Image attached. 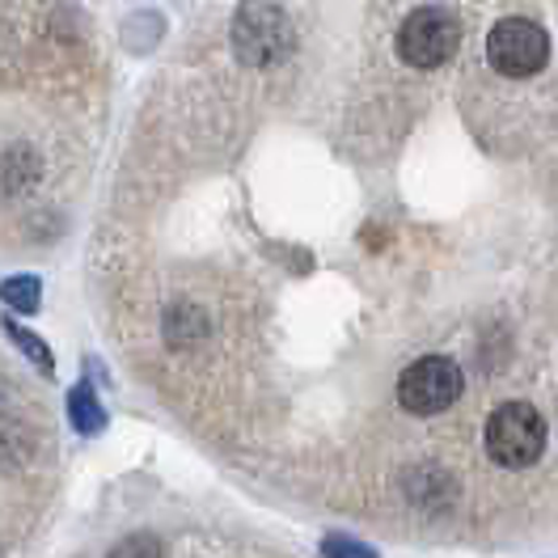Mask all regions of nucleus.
<instances>
[{"mask_svg": "<svg viewBox=\"0 0 558 558\" xmlns=\"http://www.w3.org/2000/svg\"><path fill=\"white\" fill-rule=\"evenodd\" d=\"M233 51L250 69H276L296 51L292 17L276 0H245L233 17Z\"/></svg>", "mask_w": 558, "mask_h": 558, "instance_id": "f257e3e1", "label": "nucleus"}, {"mask_svg": "<svg viewBox=\"0 0 558 558\" xmlns=\"http://www.w3.org/2000/svg\"><path fill=\"white\" fill-rule=\"evenodd\" d=\"M487 453L504 470H524L546 453V418L529 402H504L487 418Z\"/></svg>", "mask_w": 558, "mask_h": 558, "instance_id": "f03ea898", "label": "nucleus"}, {"mask_svg": "<svg viewBox=\"0 0 558 558\" xmlns=\"http://www.w3.org/2000/svg\"><path fill=\"white\" fill-rule=\"evenodd\" d=\"M457 43H461V26L453 13L440 4H423L415 13H407L398 31V56L411 69H440L453 60Z\"/></svg>", "mask_w": 558, "mask_h": 558, "instance_id": "7ed1b4c3", "label": "nucleus"}, {"mask_svg": "<svg viewBox=\"0 0 558 558\" xmlns=\"http://www.w3.org/2000/svg\"><path fill=\"white\" fill-rule=\"evenodd\" d=\"M465 389V377L449 355H418L398 377V402L411 415H440L449 411Z\"/></svg>", "mask_w": 558, "mask_h": 558, "instance_id": "20e7f679", "label": "nucleus"}, {"mask_svg": "<svg viewBox=\"0 0 558 558\" xmlns=\"http://www.w3.org/2000/svg\"><path fill=\"white\" fill-rule=\"evenodd\" d=\"M487 60L504 76H533L550 60V35L529 17H504L490 26Z\"/></svg>", "mask_w": 558, "mask_h": 558, "instance_id": "39448f33", "label": "nucleus"}, {"mask_svg": "<svg viewBox=\"0 0 558 558\" xmlns=\"http://www.w3.org/2000/svg\"><path fill=\"white\" fill-rule=\"evenodd\" d=\"M69 418L81 436H94V432L106 423L102 407H98V393H94L89 385H76V389L69 393Z\"/></svg>", "mask_w": 558, "mask_h": 558, "instance_id": "423d86ee", "label": "nucleus"}, {"mask_svg": "<svg viewBox=\"0 0 558 558\" xmlns=\"http://www.w3.org/2000/svg\"><path fill=\"white\" fill-rule=\"evenodd\" d=\"M166 335H170V343H199L204 339V314L195 305L178 301L170 317H166Z\"/></svg>", "mask_w": 558, "mask_h": 558, "instance_id": "0eeeda50", "label": "nucleus"}, {"mask_svg": "<svg viewBox=\"0 0 558 558\" xmlns=\"http://www.w3.org/2000/svg\"><path fill=\"white\" fill-rule=\"evenodd\" d=\"M38 296H43V283L35 276H13L0 283V301L17 314H35L38 310Z\"/></svg>", "mask_w": 558, "mask_h": 558, "instance_id": "6e6552de", "label": "nucleus"}, {"mask_svg": "<svg viewBox=\"0 0 558 558\" xmlns=\"http://www.w3.org/2000/svg\"><path fill=\"white\" fill-rule=\"evenodd\" d=\"M4 330H9V339H13L17 348L26 351V355L35 360V364H38V368H43V373H51V368H56V360H51V351L43 348V339H35V335H31L26 326H17V322H4Z\"/></svg>", "mask_w": 558, "mask_h": 558, "instance_id": "1a4fd4ad", "label": "nucleus"}, {"mask_svg": "<svg viewBox=\"0 0 558 558\" xmlns=\"http://www.w3.org/2000/svg\"><path fill=\"white\" fill-rule=\"evenodd\" d=\"M110 558H166V550H161V542L153 533H132L110 550Z\"/></svg>", "mask_w": 558, "mask_h": 558, "instance_id": "9d476101", "label": "nucleus"}, {"mask_svg": "<svg viewBox=\"0 0 558 558\" xmlns=\"http://www.w3.org/2000/svg\"><path fill=\"white\" fill-rule=\"evenodd\" d=\"M322 555L326 558H377L368 546H360L355 537H326V542H322Z\"/></svg>", "mask_w": 558, "mask_h": 558, "instance_id": "9b49d317", "label": "nucleus"}]
</instances>
